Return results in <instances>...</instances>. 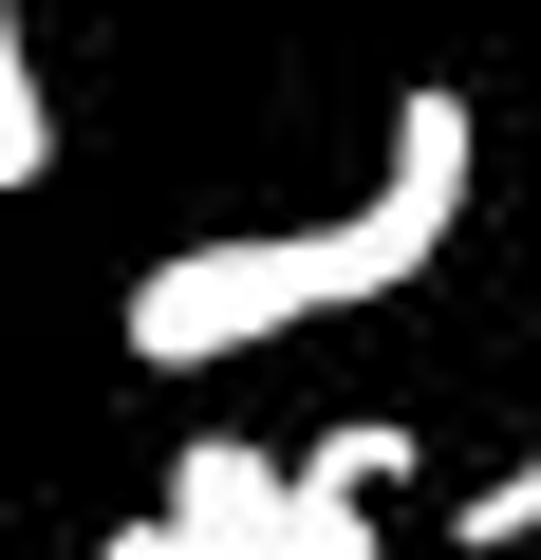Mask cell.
<instances>
[{
    "label": "cell",
    "mask_w": 541,
    "mask_h": 560,
    "mask_svg": "<svg viewBox=\"0 0 541 560\" xmlns=\"http://www.w3.org/2000/svg\"><path fill=\"white\" fill-rule=\"evenodd\" d=\"M57 168V113H38V57H20V0H0V187Z\"/></svg>",
    "instance_id": "4"
},
{
    "label": "cell",
    "mask_w": 541,
    "mask_h": 560,
    "mask_svg": "<svg viewBox=\"0 0 541 560\" xmlns=\"http://www.w3.org/2000/svg\"><path fill=\"white\" fill-rule=\"evenodd\" d=\"M94 560H187V541H168V523H113V541H94Z\"/></svg>",
    "instance_id": "8"
},
{
    "label": "cell",
    "mask_w": 541,
    "mask_h": 560,
    "mask_svg": "<svg viewBox=\"0 0 541 560\" xmlns=\"http://www.w3.org/2000/svg\"><path fill=\"white\" fill-rule=\"evenodd\" d=\"M467 150H485V131H467V94H448V75H411V94H392V187L355 206V243H374L392 280H430V261H448V224H467Z\"/></svg>",
    "instance_id": "2"
},
{
    "label": "cell",
    "mask_w": 541,
    "mask_h": 560,
    "mask_svg": "<svg viewBox=\"0 0 541 560\" xmlns=\"http://www.w3.org/2000/svg\"><path fill=\"white\" fill-rule=\"evenodd\" d=\"M187 560H281V448H243V430H205V448H168V504H150Z\"/></svg>",
    "instance_id": "3"
},
{
    "label": "cell",
    "mask_w": 541,
    "mask_h": 560,
    "mask_svg": "<svg viewBox=\"0 0 541 560\" xmlns=\"http://www.w3.org/2000/svg\"><path fill=\"white\" fill-rule=\"evenodd\" d=\"M355 300H392V261H374L355 224L168 243V261L131 280V355H150V374H224V355H261V337H318V318H355Z\"/></svg>",
    "instance_id": "1"
},
{
    "label": "cell",
    "mask_w": 541,
    "mask_h": 560,
    "mask_svg": "<svg viewBox=\"0 0 541 560\" xmlns=\"http://www.w3.org/2000/svg\"><path fill=\"white\" fill-rule=\"evenodd\" d=\"M392 467H411V430H318L299 448V486H337V504H392Z\"/></svg>",
    "instance_id": "5"
},
{
    "label": "cell",
    "mask_w": 541,
    "mask_h": 560,
    "mask_svg": "<svg viewBox=\"0 0 541 560\" xmlns=\"http://www.w3.org/2000/svg\"><path fill=\"white\" fill-rule=\"evenodd\" d=\"M504 541H541V448H522L504 486H467V560H504Z\"/></svg>",
    "instance_id": "7"
},
{
    "label": "cell",
    "mask_w": 541,
    "mask_h": 560,
    "mask_svg": "<svg viewBox=\"0 0 541 560\" xmlns=\"http://www.w3.org/2000/svg\"><path fill=\"white\" fill-rule=\"evenodd\" d=\"M281 560H374V504H337V486L281 467Z\"/></svg>",
    "instance_id": "6"
}]
</instances>
